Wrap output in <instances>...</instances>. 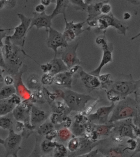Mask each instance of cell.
I'll return each instance as SVG.
<instances>
[{
    "instance_id": "7c38bea8",
    "label": "cell",
    "mask_w": 140,
    "mask_h": 157,
    "mask_svg": "<svg viewBox=\"0 0 140 157\" xmlns=\"http://www.w3.org/2000/svg\"><path fill=\"white\" fill-rule=\"evenodd\" d=\"M78 47V43L69 45L62 52L61 59L69 70L76 65H79L81 63L77 56V50Z\"/></svg>"
},
{
    "instance_id": "d6a6232c",
    "label": "cell",
    "mask_w": 140,
    "mask_h": 157,
    "mask_svg": "<svg viewBox=\"0 0 140 157\" xmlns=\"http://www.w3.org/2000/svg\"><path fill=\"white\" fill-rule=\"evenodd\" d=\"M70 2L73 5L76 9L82 11L87 10V8L89 6V3H87L86 1L84 0H71Z\"/></svg>"
},
{
    "instance_id": "5bb4252c",
    "label": "cell",
    "mask_w": 140,
    "mask_h": 157,
    "mask_svg": "<svg viewBox=\"0 0 140 157\" xmlns=\"http://www.w3.org/2000/svg\"><path fill=\"white\" fill-rule=\"evenodd\" d=\"M32 14L33 17L32 18L31 26L29 29L28 31L34 26H36L37 29L45 28L47 31L51 27L52 19L53 18L51 14L47 15L46 14L45 12L42 13L33 12Z\"/></svg>"
},
{
    "instance_id": "e575fe53",
    "label": "cell",
    "mask_w": 140,
    "mask_h": 157,
    "mask_svg": "<svg viewBox=\"0 0 140 157\" xmlns=\"http://www.w3.org/2000/svg\"><path fill=\"white\" fill-rule=\"evenodd\" d=\"M127 146L125 147V150L127 151H134L137 147L138 142L136 139H129L127 142Z\"/></svg>"
},
{
    "instance_id": "ab89813d",
    "label": "cell",
    "mask_w": 140,
    "mask_h": 157,
    "mask_svg": "<svg viewBox=\"0 0 140 157\" xmlns=\"http://www.w3.org/2000/svg\"><path fill=\"white\" fill-rule=\"evenodd\" d=\"M9 99L16 105L17 106L22 102L21 98L16 94H14L13 96L9 98Z\"/></svg>"
},
{
    "instance_id": "9f6ffc18",
    "label": "cell",
    "mask_w": 140,
    "mask_h": 157,
    "mask_svg": "<svg viewBox=\"0 0 140 157\" xmlns=\"http://www.w3.org/2000/svg\"><path fill=\"white\" fill-rule=\"evenodd\" d=\"M12 157H18L17 155H14L12 156Z\"/></svg>"
},
{
    "instance_id": "8992f818",
    "label": "cell",
    "mask_w": 140,
    "mask_h": 157,
    "mask_svg": "<svg viewBox=\"0 0 140 157\" xmlns=\"http://www.w3.org/2000/svg\"><path fill=\"white\" fill-rule=\"evenodd\" d=\"M115 127L112 133L115 134L113 138L117 142H122L123 138L136 139L132 126V119L121 121L114 123Z\"/></svg>"
},
{
    "instance_id": "ffe728a7",
    "label": "cell",
    "mask_w": 140,
    "mask_h": 157,
    "mask_svg": "<svg viewBox=\"0 0 140 157\" xmlns=\"http://www.w3.org/2000/svg\"><path fill=\"white\" fill-rule=\"evenodd\" d=\"M50 62L52 65V69L49 73L54 77L58 74L69 71L67 66L61 58H54Z\"/></svg>"
},
{
    "instance_id": "ac0fdd59",
    "label": "cell",
    "mask_w": 140,
    "mask_h": 157,
    "mask_svg": "<svg viewBox=\"0 0 140 157\" xmlns=\"http://www.w3.org/2000/svg\"><path fill=\"white\" fill-rule=\"evenodd\" d=\"M73 74L69 71L61 72L54 77V83L59 86L70 89L72 88Z\"/></svg>"
},
{
    "instance_id": "7a4b0ae2",
    "label": "cell",
    "mask_w": 140,
    "mask_h": 157,
    "mask_svg": "<svg viewBox=\"0 0 140 157\" xmlns=\"http://www.w3.org/2000/svg\"><path fill=\"white\" fill-rule=\"evenodd\" d=\"M138 115L136 100L127 97L115 105L110 117L109 123H115L126 119H133Z\"/></svg>"
},
{
    "instance_id": "8d00e7d4",
    "label": "cell",
    "mask_w": 140,
    "mask_h": 157,
    "mask_svg": "<svg viewBox=\"0 0 140 157\" xmlns=\"http://www.w3.org/2000/svg\"><path fill=\"white\" fill-rule=\"evenodd\" d=\"M53 106H54L53 109L54 110V112L57 113L59 114L62 113V112H64L65 110V106L62 102H55Z\"/></svg>"
},
{
    "instance_id": "f5cc1de1",
    "label": "cell",
    "mask_w": 140,
    "mask_h": 157,
    "mask_svg": "<svg viewBox=\"0 0 140 157\" xmlns=\"http://www.w3.org/2000/svg\"><path fill=\"white\" fill-rule=\"evenodd\" d=\"M138 105V108L140 109V97H136V99Z\"/></svg>"
},
{
    "instance_id": "6da1fadb",
    "label": "cell",
    "mask_w": 140,
    "mask_h": 157,
    "mask_svg": "<svg viewBox=\"0 0 140 157\" xmlns=\"http://www.w3.org/2000/svg\"><path fill=\"white\" fill-rule=\"evenodd\" d=\"M7 67V72L9 74L17 75L19 69L26 56L30 58L22 48L14 45L10 41L8 36L5 37L3 46L1 48Z\"/></svg>"
},
{
    "instance_id": "2e32d148",
    "label": "cell",
    "mask_w": 140,
    "mask_h": 157,
    "mask_svg": "<svg viewBox=\"0 0 140 157\" xmlns=\"http://www.w3.org/2000/svg\"><path fill=\"white\" fill-rule=\"evenodd\" d=\"M81 79L86 88L89 89H96L101 86L99 77L87 73L82 70L79 72Z\"/></svg>"
},
{
    "instance_id": "1f68e13d",
    "label": "cell",
    "mask_w": 140,
    "mask_h": 157,
    "mask_svg": "<svg viewBox=\"0 0 140 157\" xmlns=\"http://www.w3.org/2000/svg\"><path fill=\"white\" fill-rule=\"evenodd\" d=\"M13 125V121L6 116L0 117V127L4 130H9L12 129Z\"/></svg>"
},
{
    "instance_id": "4dcf8cb0",
    "label": "cell",
    "mask_w": 140,
    "mask_h": 157,
    "mask_svg": "<svg viewBox=\"0 0 140 157\" xmlns=\"http://www.w3.org/2000/svg\"><path fill=\"white\" fill-rule=\"evenodd\" d=\"M80 144V137H72L68 142L67 148L69 151L74 154L78 151Z\"/></svg>"
},
{
    "instance_id": "ba28073f",
    "label": "cell",
    "mask_w": 140,
    "mask_h": 157,
    "mask_svg": "<svg viewBox=\"0 0 140 157\" xmlns=\"http://www.w3.org/2000/svg\"><path fill=\"white\" fill-rule=\"evenodd\" d=\"M95 19L97 23L96 27L99 29H106L109 26H112L119 31L120 34L126 36L127 27L125 26L121 21L114 17L112 13H110L107 15L103 14Z\"/></svg>"
},
{
    "instance_id": "d6986e66",
    "label": "cell",
    "mask_w": 140,
    "mask_h": 157,
    "mask_svg": "<svg viewBox=\"0 0 140 157\" xmlns=\"http://www.w3.org/2000/svg\"><path fill=\"white\" fill-rule=\"evenodd\" d=\"M125 147L122 145H119L105 150H102L100 152L104 155V157H126L125 154L127 151L125 150Z\"/></svg>"
},
{
    "instance_id": "b9f144b4",
    "label": "cell",
    "mask_w": 140,
    "mask_h": 157,
    "mask_svg": "<svg viewBox=\"0 0 140 157\" xmlns=\"http://www.w3.org/2000/svg\"><path fill=\"white\" fill-rule=\"evenodd\" d=\"M4 82L7 86L13 85L14 83V78L10 75H7L4 78Z\"/></svg>"
},
{
    "instance_id": "9c48e42d",
    "label": "cell",
    "mask_w": 140,
    "mask_h": 157,
    "mask_svg": "<svg viewBox=\"0 0 140 157\" xmlns=\"http://www.w3.org/2000/svg\"><path fill=\"white\" fill-rule=\"evenodd\" d=\"M47 32V44L49 48L54 51V58H57L58 48H67L68 43L65 39L63 34L53 28H50Z\"/></svg>"
},
{
    "instance_id": "f1b7e54d",
    "label": "cell",
    "mask_w": 140,
    "mask_h": 157,
    "mask_svg": "<svg viewBox=\"0 0 140 157\" xmlns=\"http://www.w3.org/2000/svg\"><path fill=\"white\" fill-rule=\"evenodd\" d=\"M57 142L55 141L46 140L42 142L41 144V149L43 153L46 154L53 152Z\"/></svg>"
},
{
    "instance_id": "9a60e30c",
    "label": "cell",
    "mask_w": 140,
    "mask_h": 157,
    "mask_svg": "<svg viewBox=\"0 0 140 157\" xmlns=\"http://www.w3.org/2000/svg\"><path fill=\"white\" fill-rule=\"evenodd\" d=\"M32 105L26 102H22L14 108L12 112L13 117L17 121L24 124L30 123V113Z\"/></svg>"
},
{
    "instance_id": "603a6c76",
    "label": "cell",
    "mask_w": 140,
    "mask_h": 157,
    "mask_svg": "<svg viewBox=\"0 0 140 157\" xmlns=\"http://www.w3.org/2000/svg\"><path fill=\"white\" fill-rule=\"evenodd\" d=\"M56 6L51 15L53 19L60 14H63L64 16H66V9L68 7L70 1L68 0H57Z\"/></svg>"
},
{
    "instance_id": "681fc988",
    "label": "cell",
    "mask_w": 140,
    "mask_h": 157,
    "mask_svg": "<svg viewBox=\"0 0 140 157\" xmlns=\"http://www.w3.org/2000/svg\"><path fill=\"white\" fill-rule=\"evenodd\" d=\"M139 152H140V140H139V141L138 142L136 150L134 151L130 157H133L136 153H139Z\"/></svg>"
},
{
    "instance_id": "836d02e7",
    "label": "cell",
    "mask_w": 140,
    "mask_h": 157,
    "mask_svg": "<svg viewBox=\"0 0 140 157\" xmlns=\"http://www.w3.org/2000/svg\"><path fill=\"white\" fill-rule=\"evenodd\" d=\"M54 77L50 73H44L41 78V82L44 85H50L54 83Z\"/></svg>"
},
{
    "instance_id": "52a82bcc",
    "label": "cell",
    "mask_w": 140,
    "mask_h": 157,
    "mask_svg": "<svg viewBox=\"0 0 140 157\" xmlns=\"http://www.w3.org/2000/svg\"><path fill=\"white\" fill-rule=\"evenodd\" d=\"M22 139V136L17 133L13 129L9 130L7 138L3 141H1V144L3 145L5 149L6 156L17 155L21 149Z\"/></svg>"
},
{
    "instance_id": "60d3db41",
    "label": "cell",
    "mask_w": 140,
    "mask_h": 157,
    "mask_svg": "<svg viewBox=\"0 0 140 157\" xmlns=\"http://www.w3.org/2000/svg\"><path fill=\"white\" fill-rule=\"evenodd\" d=\"M41 69L44 73H49L51 71L52 65L50 62L47 63L45 64L40 65Z\"/></svg>"
},
{
    "instance_id": "bcb514c9",
    "label": "cell",
    "mask_w": 140,
    "mask_h": 157,
    "mask_svg": "<svg viewBox=\"0 0 140 157\" xmlns=\"http://www.w3.org/2000/svg\"><path fill=\"white\" fill-rule=\"evenodd\" d=\"M133 128L134 133L136 138L139 139L140 140V128L137 127L132 124Z\"/></svg>"
},
{
    "instance_id": "30bf717a",
    "label": "cell",
    "mask_w": 140,
    "mask_h": 157,
    "mask_svg": "<svg viewBox=\"0 0 140 157\" xmlns=\"http://www.w3.org/2000/svg\"><path fill=\"white\" fill-rule=\"evenodd\" d=\"M115 105V103L112 102L110 105L99 107L95 112L87 116L89 123L97 125L108 124L110 116L112 114Z\"/></svg>"
},
{
    "instance_id": "cb8c5ba5",
    "label": "cell",
    "mask_w": 140,
    "mask_h": 157,
    "mask_svg": "<svg viewBox=\"0 0 140 157\" xmlns=\"http://www.w3.org/2000/svg\"><path fill=\"white\" fill-rule=\"evenodd\" d=\"M87 124H84L75 121L71 125L70 131L74 136L76 137L85 136Z\"/></svg>"
},
{
    "instance_id": "ee69618b",
    "label": "cell",
    "mask_w": 140,
    "mask_h": 157,
    "mask_svg": "<svg viewBox=\"0 0 140 157\" xmlns=\"http://www.w3.org/2000/svg\"><path fill=\"white\" fill-rule=\"evenodd\" d=\"M36 12L38 13H42L45 12V6L42 4H40L37 5L35 8Z\"/></svg>"
},
{
    "instance_id": "3957f363",
    "label": "cell",
    "mask_w": 140,
    "mask_h": 157,
    "mask_svg": "<svg viewBox=\"0 0 140 157\" xmlns=\"http://www.w3.org/2000/svg\"><path fill=\"white\" fill-rule=\"evenodd\" d=\"M59 95L68 108L73 112H82L88 102L96 100L90 95L77 93L70 89L61 91Z\"/></svg>"
},
{
    "instance_id": "484cf974",
    "label": "cell",
    "mask_w": 140,
    "mask_h": 157,
    "mask_svg": "<svg viewBox=\"0 0 140 157\" xmlns=\"http://www.w3.org/2000/svg\"><path fill=\"white\" fill-rule=\"evenodd\" d=\"M16 93L17 89L14 85H6L1 89L0 100L8 99Z\"/></svg>"
},
{
    "instance_id": "c3c4849f",
    "label": "cell",
    "mask_w": 140,
    "mask_h": 157,
    "mask_svg": "<svg viewBox=\"0 0 140 157\" xmlns=\"http://www.w3.org/2000/svg\"><path fill=\"white\" fill-rule=\"evenodd\" d=\"M80 66L79 65H76V66H73L72 68L69 70V71L71 73L73 74L74 75L79 70V69L80 68Z\"/></svg>"
},
{
    "instance_id": "f6af8a7d",
    "label": "cell",
    "mask_w": 140,
    "mask_h": 157,
    "mask_svg": "<svg viewBox=\"0 0 140 157\" xmlns=\"http://www.w3.org/2000/svg\"><path fill=\"white\" fill-rule=\"evenodd\" d=\"M133 123L135 126L140 128V115L132 119Z\"/></svg>"
},
{
    "instance_id": "7dc6e473",
    "label": "cell",
    "mask_w": 140,
    "mask_h": 157,
    "mask_svg": "<svg viewBox=\"0 0 140 157\" xmlns=\"http://www.w3.org/2000/svg\"><path fill=\"white\" fill-rule=\"evenodd\" d=\"M134 93L136 97H140V79L136 81V89Z\"/></svg>"
},
{
    "instance_id": "e0dca14e",
    "label": "cell",
    "mask_w": 140,
    "mask_h": 157,
    "mask_svg": "<svg viewBox=\"0 0 140 157\" xmlns=\"http://www.w3.org/2000/svg\"><path fill=\"white\" fill-rule=\"evenodd\" d=\"M46 119V113L44 111L34 105H32L30 118V124L32 126L41 125Z\"/></svg>"
},
{
    "instance_id": "5b68a950",
    "label": "cell",
    "mask_w": 140,
    "mask_h": 157,
    "mask_svg": "<svg viewBox=\"0 0 140 157\" xmlns=\"http://www.w3.org/2000/svg\"><path fill=\"white\" fill-rule=\"evenodd\" d=\"M17 15L21 21V24L13 29L14 32L13 35L8 36L13 44L23 48L25 46L26 35L31 26L32 18L28 17L21 13H17Z\"/></svg>"
},
{
    "instance_id": "4fadbf2b",
    "label": "cell",
    "mask_w": 140,
    "mask_h": 157,
    "mask_svg": "<svg viewBox=\"0 0 140 157\" xmlns=\"http://www.w3.org/2000/svg\"><path fill=\"white\" fill-rule=\"evenodd\" d=\"M96 42L98 44H102L103 50V56L98 67L94 71H91L89 73L99 77L102 67L108 63L112 62V51L110 49L107 42L104 39L99 37L96 38Z\"/></svg>"
},
{
    "instance_id": "8fae6325",
    "label": "cell",
    "mask_w": 140,
    "mask_h": 157,
    "mask_svg": "<svg viewBox=\"0 0 140 157\" xmlns=\"http://www.w3.org/2000/svg\"><path fill=\"white\" fill-rule=\"evenodd\" d=\"M64 18L66 23V27L62 34L67 43L74 40L77 36L85 31L90 30V27L83 29V26L86 21L74 23L73 21L68 22L66 19V16H64Z\"/></svg>"
},
{
    "instance_id": "d4e9b609",
    "label": "cell",
    "mask_w": 140,
    "mask_h": 157,
    "mask_svg": "<svg viewBox=\"0 0 140 157\" xmlns=\"http://www.w3.org/2000/svg\"><path fill=\"white\" fill-rule=\"evenodd\" d=\"M41 83V78L36 74L31 75L26 80L27 86L30 90H39Z\"/></svg>"
},
{
    "instance_id": "6f0895ef",
    "label": "cell",
    "mask_w": 140,
    "mask_h": 157,
    "mask_svg": "<svg viewBox=\"0 0 140 157\" xmlns=\"http://www.w3.org/2000/svg\"><path fill=\"white\" fill-rule=\"evenodd\" d=\"M67 157H72V156L70 155V156H69Z\"/></svg>"
},
{
    "instance_id": "7bdbcfd3",
    "label": "cell",
    "mask_w": 140,
    "mask_h": 157,
    "mask_svg": "<svg viewBox=\"0 0 140 157\" xmlns=\"http://www.w3.org/2000/svg\"><path fill=\"white\" fill-rule=\"evenodd\" d=\"M28 157H41V155H40V152L39 151L38 146L37 143L32 153Z\"/></svg>"
},
{
    "instance_id": "816d5d0a",
    "label": "cell",
    "mask_w": 140,
    "mask_h": 157,
    "mask_svg": "<svg viewBox=\"0 0 140 157\" xmlns=\"http://www.w3.org/2000/svg\"><path fill=\"white\" fill-rule=\"evenodd\" d=\"M131 17V14L129 13H127V12H126L123 14V19L125 20H129L130 17Z\"/></svg>"
},
{
    "instance_id": "f907efd6",
    "label": "cell",
    "mask_w": 140,
    "mask_h": 157,
    "mask_svg": "<svg viewBox=\"0 0 140 157\" xmlns=\"http://www.w3.org/2000/svg\"><path fill=\"white\" fill-rule=\"evenodd\" d=\"M51 2L52 1H51V0H42L41 1V4H43L45 7L49 6Z\"/></svg>"
},
{
    "instance_id": "11a10c76",
    "label": "cell",
    "mask_w": 140,
    "mask_h": 157,
    "mask_svg": "<svg viewBox=\"0 0 140 157\" xmlns=\"http://www.w3.org/2000/svg\"><path fill=\"white\" fill-rule=\"evenodd\" d=\"M41 157H53V156H51L49 155H41Z\"/></svg>"
},
{
    "instance_id": "f35d334b",
    "label": "cell",
    "mask_w": 140,
    "mask_h": 157,
    "mask_svg": "<svg viewBox=\"0 0 140 157\" xmlns=\"http://www.w3.org/2000/svg\"><path fill=\"white\" fill-rule=\"evenodd\" d=\"M112 7L109 3H104L101 8V13L104 15H107L111 13Z\"/></svg>"
},
{
    "instance_id": "db71d44e",
    "label": "cell",
    "mask_w": 140,
    "mask_h": 157,
    "mask_svg": "<svg viewBox=\"0 0 140 157\" xmlns=\"http://www.w3.org/2000/svg\"><path fill=\"white\" fill-rule=\"evenodd\" d=\"M139 36H140V32L137 35H136V36L132 37V38H131V40H134L135 39L137 38V37H139Z\"/></svg>"
},
{
    "instance_id": "277c9868",
    "label": "cell",
    "mask_w": 140,
    "mask_h": 157,
    "mask_svg": "<svg viewBox=\"0 0 140 157\" xmlns=\"http://www.w3.org/2000/svg\"><path fill=\"white\" fill-rule=\"evenodd\" d=\"M109 88L107 92V98L111 102L115 103L135 92L136 81L122 80L113 82Z\"/></svg>"
},
{
    "instance_id": "7402d4cb",
    "label": "cell",
    "mask_w": 140,
    "mask_h": 157,
    "mask_svg": "<svg viewBox=\"0 0 140 157\" xmlns=\"http://www.w3.org/2000/svg\"><path fill=\"white\" fill-rule=\"evenodd\" d=\"M0 117L6 116L13 112L17 106L9 99L0 100Z\"/></svg>"
},
{
    "instance_id": "d590c367",
    "label": "cell",
    "mask_w": 140,
    "mask_h": 157,
    "mask_svg": "<svg viewBox=\"0 0 140 157\" xmlns=\"http://www.w3.org/2000/svg\"><path fill=\"white\" fill-rule=\"evenodd\" d=\"M17 1L14 0H1L0 1V9L2 10L4 6H8L9 8H14L16 5Z\"/></svg>"
},
{
    "instance_id": "74e56055",
    "label": "cell",
    "mask_w": 140,
    "mask_h": 157,
    "mask_svg": "<svg viewBox=\"0 0 140 157\" xmlns=\"http://www.w3.org/2000/svg\"><path fill=\"white\" fill-rule=\"evenodd\" d=\"M98 149L92 151L89 153L85 154L80 155L72 156V157H99Z\"/></svg>"
},
{
    "instance_id": "f546056e",
    "label": "cell",
    "mask_w": 140,
    "mask_h": 157,
    "mask_svg": "<svg viewBox=\"0 0 140 157\" xmlns=\"http://www.w3.org/2000/svg\"><path fill=\"white\" fill-rule=\"evenodd\" d=\"M55 130L52 123H44L39 127L38 133L40 135L46 136Z\"/></svg>"
},
{
    "instance_id": "4316f807",
    "label": "cell",
    "mask_w": 140,
    "mask_h": 157,
    "mask_svg": "<svg viewBox=\"0 0 140 157\" xmlns=\"http://www.w3.org/2000/svg\"><path fill=\"white\" fill-rule=\"evenodd\" d=\"M74 136L70 130L67 128H63L57 132L56 137L61 142H66L70 140Z\"/></svg>"
},
{
    "instance_id": "44dd1931",
    "label": "cell",
    "mask_w": 140,
    "mask_h": 157,
    "mask_svg": "<svg viewBox=\"0 0 140 157\" xmlns=\"http://www.w3.org/2000/svg\"><path fill=\"white\" fill-rule=\"evenodd\" d=\"M104 2H100L95 4H89L87 8V10L89 13L88 18L86 21H91L98 17L101 14V8Z\"/></svg>"
},
{
    "instance_id": "83f0119b",
    "label": "cell",
    "mask_w": 140,
    "mask_h": 157,
    "mask_svg": "<svg viewBox=\"0 0 140 157\" xmlns=\"http://www.w3.org/2000/svg\"><path fill=\"white\" fill-rule=\"evenodd\" d=\"M68 150L64 145L58 143L52 153L53 157H68Z\"/></svg>"
}]
</instances>
